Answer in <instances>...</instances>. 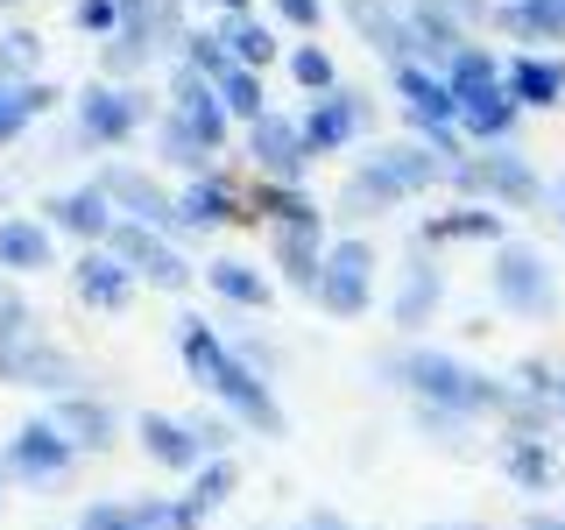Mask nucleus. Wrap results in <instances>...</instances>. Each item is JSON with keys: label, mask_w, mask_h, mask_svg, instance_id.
I'll use <instances>...</instances> for the list:
<instances>
[{"label": "nucleus", "mask_w": 565, "mask_h": 530, "mask_svg": "<svg viewBox=\"0 0 565 530\" xmlns=\"http://www.w3.org/2000/svg\"><path fill=\"white\" fill-rule=\"evenodd\" d=\"M177 361H184V375L199 382L205 396L241 424V432H255V438H290V411H282L276 382L255 375V368L234 353V340H220V326H205L199 311L177 318Z\"/></svg>", "instance_id": "obj_1"}, {"label": "nucleus", "mask_w": 565, "mask_h": 530, "mask_svg": "<svg viewBox=\"0 0 565 530\" xmlns=\"http://www.w3.org/2000/svg\"><path fill=\"white\" fill-rule=\"evenodd\" d=\"M375 375H382L388 389H403L411 403H438V411L494 417V424L516 411V396H523V389L509 382V375H488V368H473L467 353H452V347H424V340L388 347L382 361H375Z\"/></svg>", "instance_id": "obj_2"}, {"label": "nucleus", "mask_w": 565, "mask_h": 530, "mask_svg": "<svg viewBox=\"0 0 565 530\" xmlns=\"http://www.w3.org/2000/svg\"><path fill=\"white\" fill-rule=\"evenodd\" d=\"M431 184H446V156H431L424 141H388V149L361 156L340 184V212L347 220H375V212H396L424 199Z\"/></svg>", "instance_id": "obj_3"}, {"label": "nucleus", "mask_w": 565, "mask_h": 530, "mask_svg": "<svg viewBox=\"0 0 565 530\" xmlns=\"http://www.w3.org/2000/svg\"><path fill=\"white\" fill-rule=\"evenodd\" d=\"M446 85H452V99H459V135H467V149H488V141H509L516 135V99H509V85H502V57L481 43H467L459 57L446 64Z\"/></svg>", "instance_id": "obj_4"}, {"label": "nucleus", "mask_w": 565, "mask_h": 530, "mask_svg": "<svg viewBox=\"0 0 565 530\" xmlns=\"http://www.w3.org/2000/svg\"><path fill=\"white\" fill-rule=\"evenodd\" d=\"M488 297H494V311L523 318V326H552L558 305H565L552 255H544V247H530V241H502L488 255Z\"/></svg>", "instance_id": "obj_5"}, {"label": "nucleus", "mask_w": 565, "mask_h": 530, "mask_svg": "<svg viewBox=\"0 0 565 530\" xmlns=\"http://www.w3.org/2000/svg\"><path fill=\"white\" fill-rule=\"evenodd\" d=\"M446 184H452V191H467L473 205H516V212L544 205V177H537V163H530L516 141H488V149H467L459 163H446Z\"/></svg>", "instance_id": "obj_6"}, {"label": "nucleus", "mask_w": 565, "mask_h": 530, "mask_svg": "<svg viewBox=\"0 0 565 530\" xmlns=\"http://www.w3.org/2000/svg\"><path fill=\"white\" fill-rule=\"evenodd\" d=\"M311 305L326 311V318H367V311H375V241H367V234L326 241Z\"/></svg>", "instance_id": "obj_7"}, {"label": "nucleus", "mask_w": 565, "mask_h": 530, "mask_svg": "<svg viewBox=\"0 0 565 530\" xmlns=\"http://www.w3.org/2000/svg\"><path fill=\"white\" fill-rule=\"evenodd\" d=\"M141 120H149V93H141V85L93 78L71 99V135H78L85 149H120V141L141 135Z\"/></svg>", "instance_id": "obj_8"}, {"label": "nucleus", "mask_w": 565, "mask_h": 530, "mask_svg": "<svg viewBox=\"0 0 565 530\" xmlns=\"http://www.w3.org/2000/svg\"><path fill=\"white\" fill-rule=\"evenodd\" d=\"M106 255H114L135 283H149V290H191V283H199V262H191L170 234H156V226H141V220H114Z\"/></svg>", "instance_id": "obj_9"}, {"label": "nucleus", "mask_w": 565, "mask_h": 530, "mask_svg": "<svg viewBox=\"0 0 565 530\" xmlns=\"http://www.w3.org/2000/svg\"><path fill=\"white\" fill-rule=\"evenodd\" d=\"M0 382L8 389H43V396H71V389H85V368H78V353H64L43 326H35V332L0 340Z\"/></svg>", "instance_id": "obj_10"}, {"label": "nucleus", "mask_w": 565, "mask_h": 530, "mask_svg": "<svg viewBox=\"0 0 565 530\" xmlns=\"http://www.w3.org/2000/svg\"><path fill=\"white\" fill-rule=\"evenodd\" d=\"M0 467H8V481H22V488H57L71 467H78V446L43 417H22L8 432V446H0Z\"/></svg>", "instance_id": "obj_11"}, {"label": "nucleus", "mask_w": 565, "mask_h": 530, "mask_svg": "<svg viewBox=\"0 0 565 530\" xmlns=\"http://www.w3.org/2000/svg\"><path fill=\"white\" fill-rule=\"evenodd\" d=\"M297 128H305L311 163H318V156H340V149H353V141L375 128V99L353 93V85H332V93H318L305 114H297Z\"/></svg>", "instance_id": "obj_12"}, {"label": "nucleus", "mask_w": 565, "mask_h": 530, "mask_svg": "<svg viewBox=\"0 0 565 530\" xmlns=\"http://www.w3.org/2000/svg\"><path fill=\"white\" fill-rule=\"evenodd\" d=\"M247 170H255L262 184H305V177H311V149H305L297 114L269 106L262 120H247Z\"/></svg>", "instance_id": "obj_13"}, {"label": "nucleus", "mask_w": 565, "mask_h": 530, "mask_svg": "<svg viewBox=\"0 0 565 530\" xmlns=\"http://www.w3.org/2000/svg\"><path fill=\"white\" fill-rule=\"evenodd\" d=\"M212 226H255V205H247V191L226 170L184 177V191H177V241L212 234Z\"/></svg>", "instance_id": "obj_14"}, {"label": "nucleus", "mask_w": 565, "mask_h": 530, "mask_svg": "<svg viewBox=\"0 0 565 530\" xmlns=\"http://www.w3.org/2000/svg\"><path fill=\"white\" fill-rule=\"evenodd\" d=\"M388 85H396V99H403L411 141L438 135V128H459V99H452L446 71H431V64H388Z\"/></svg>", "instance_id": "obj_15"}, {"label": "nucleus", "mask_w": 565, "mask_h": 530, "mask_svg": "<svg viewBox=\"0 0 565 530\" xmlns=\"http://www.w3.org/2000/svg\"><path fill=\"white\" fill-rule=\"evenodd\" d=\"M93 184L114 199L120 220H141V226H156V234L177 241V191H163L149 170H135V163H99Z\"/></svg>", "instance_id": "obj_16"}, {"label": "nucleus", "mask_w": 565, "mask_h": 530, "mask_svg": "<svg viewBox=\"0 0 565 530\" xmlns=\"http://www.w3.org/2000/svg\"><path fill=\"white\" fill-rule=\"evenodd\" d=\"M438 305H446V269H438V255H417L396 269V297H388V326L403 332V340H417L424 326L438 318Z\"/></svg>", "instance_id": "obj_17"}, {"label": "nucleus", "mask_w": 565, "mask_h": 530, "mask_svg": "<svg viewBox=\"0 0 565 530\" xmlns=\"http://www.w3.org/2000/svg\"><path fill=\"white\" fill-rule=\"evenodd\" d=\"M114 220H120V212H114V199H106L93 177H85V184H71V191H50V199H43V226H50V234H71L78 247H106Z\"/></svg>", "instance_id": "obj_18"}, {"label": "nucleus", "mask_w": 565, "mask_h": 530, "mask_svg": "<svg viewBox=\"0 0 565 530\" xmlns=\"http://www.w3.org/2000/svg\"><path fill=\"white\" fill-rule=\"evenodd\" d=\"M50 424L85 453H114L120 446V411H114V396H99V389H71V396L50 403Z\"/></svg>", "instance_id": "obj_19"}, {"label": "nucleus", "mask_w": 565, "mask_h": 530, "mask_svg": "<svg viewBox=\"0 0 565 530\" xmlns=\"http://www.w3.org/2000/svg\"><path fill=\"white\" fill-rule=\"evenodd\" d=\"M135 446L163 474H199L205 467V446H199V432H191V417H170V411H141L135 417Z\"/></svg>", "instance_id": "obj_20"}, {"label": "nucleus", "mask_w": 565, "mask_h": 530, "mask_svg": "<svg viewBox=\"0 0 565 530\" xmlns=\"http://www.w3.org/2000/svg\"><path fill=\"white\" fill-rule=\"evenodd\" d=\"M502 481L516 488V495H530V502H537V495H558L565 488V467H558V446L552 438H516V432H502Z\"/></svg>", "instance_id": "obj_21"}, {"label": "nucleus", "mask_w": 565, "mask_h": 530, "mask_svg": "<svg viewBox=\"0 0 565 530\" xmlns=\"http://www.w3.org/2000/svg\"><path fill=\"white\" fill-rule=\"evenodd\" d=\"M502 85H509V99H516V114H552V106H565V57L523 50V57L502 64Z\"/></svg>", "instance_id": "obj_22"}, {"label": "nucleus", "mask_w": 565, "mask_h": 530, "mask_svg": "<svg viewBox=\"0 0 565 530\" xmlns=\"http://www.w3.org/2000/svg\"><path fill=\"white\" fill-rule=\"evenodd\" d=\"M71 297H78L85 311H128L135 305V276L120 269L106 247H78V262H71Z\"/></svg>", "instance_id": "obj_23"}, {"label": "nucleus", "mask_w": 565, "mask_h": 530, "mask_svg": "<svg viewBox=\"0 0 565 530\" xmlns=\"http://www.w3.org/2000/svg\"><path fill=\"white\" fill-rule=\"evenodd\" d=\"M43 269H57V234H50L35 212H8L0 220V276H43Z\"/></svg>", "instance_id": "obj_24"}, {"label": "nucleus", "mask_w": 565, "mask_h": 530, "mask_svg": "<svg viewBox=\"0 0 565 530\" xmlns=\"http://www.w3.org/2000/svg\"><path fill=\"white\" fill-rule=\"evenodd\" d=\"M340 14L353 22V35L367 43V57L411 64V29H403V8H396V0H340Z\"/></svg>", "instance_id": "obj_25"}, {"label": "nucleus", "mask_w": 565, "mask_h": 530, "mask_svg": "<svg viewBox=\"0 0 565 530\" xmlns=\"http://www.w3.org/2000/svg\"><path fill=\"white\" fill-rule=\"evenodd\" d=\"M452 241H488V247H502L509 241V220L494 205H452V212H431V220L417 226V247H452Z\"/></svg>", "instance_id": "obj_26"}, {"label": "nucleus", "mask_w": 565, "mask_h": 530, "mask_svg": "<svg viewBox=\"0 0 565 530\" xmlns=\"http://www.w3.org/2000/svg\"><path fill=\"white\" fill-rule=\"evenodd\" d=\"M199 276H205V290L220 297V305H234V311H269L276 305V283L262 276L255 262H241V255H212Z\"/></svg>", "instance_id": "obj_27"}, {"label": "nucleus", "mask_w": 565, "mask_h": 530, "mask_svg": "<svg viewBox=\"0 0 565 530\" xmlns=\"http://www.w3.org/2000/svg\"><path fill=\"white\" fill-rule=\"evenodd\" d=\"M262 234H269V255H276L282 283H290L297 297H311L318 290V262H326V234H305V226H262Z\"/></svg>", "instance_id": "obj_28"}, {"label": "nucleus", "mask_w": 565, "mask_h": 530, "mask_svg": "<svg viewBox=\"0 0 565 530\" xmlns=\"http://www.w3.org/2000/svg\"><path fill=\"white\" fill-rule=\"evenodd\" d=\"M488 29L516 35V43H565V0H494Z\"/></svg>", "instance_id": "obj_29"}, {"label": "nucleus", "mask_w": 565, "mask_h": 530, "mask_svg": "<svg viewBox=\"0 0 565 530\" xmlns=\"http://www.w3.org/2000/svg\"><path fill=\"white\" fill-rule=\"evenodd\" d=\"M255 226H305V234H326V212H318V199L305 184H262L255 177Z\"/></svg>", "instance_id": "obj_30"}, {"label": "nucleus", "mask_w": 565, "mask_h": 530, "mask_svg": "<svg viewBox=\"0 0 565 530\" xmlns=\"http://www.w3.org/2000/svg\"><path fill=\"white\" fill-rule=\"evenodd\" d=\"M57 85L50 78H29V85H0V149H14L43 114H57Z\"/></svg>", "instance_id": "obj_31"}, {"label": "nucleus", "mask_w": 565, "mask_h": 530, "mask_svg": "<svg viewBox=\"0 0 565 530\" xmlns=\"http://www.w3.org/2000/svg\"><path fill=\"white\" fill-rule=\"evenodd\" d=\"M212 35H220V50H226L241 71H269L276 50H282L276 29L262 22V14H220V22H212Z\"/></svg>", "instance_id": "obj_32"}, {"label": "nucleus", "mask_w": 565, "mask_h": 530, "mask_svg": "<svg viewBox=\"0 0 565 530\" xmlns=\"http://www.w3.org/2000/svg\"><path fill=\"white\" fill-rule=\"evenodd\" d=\"M156 156H163L170 170H184V177H205L220 149H212V141H205L199 128H184V120H177L170 106H163V114H156Z\"/></svg>", "instance_id": "obj_33"}, {"label": "nucleus", "mask_w": 565, "mask_h": 530, "mask_svg": "<svg viewBox=\"0 0 565 530\" xmlns=\"http://www.w3.org/2000/svg\"><path fill=\"white\" fill-rule=\"evenodd\" d=\"M411 424H417L424 446H438V453H473V432H481V417L438 411V403H411Z\"/></svg>", "instance_id": "obj_34"}, {"label": "nucleus", "mask_w": 565, "mask_h": 530, "mask_svg": "<svg viewBox=\"0 0 565 530\" xmlns=\"http://www.w3.org/2000/svg\"><path fill=\"white\" fill-rule=\"evenodd\" d=\"M234 488H241V459H234V453H220V459H205V467L191 474L184 502L199 509V517H212V509H226V502H234Z\"/></svg>", "instance_id": "obj_35"}, {"label": "nucleus", "mask_w": 565, "mask_h": 530, "mask_svg": "<svg viewBox=\"0 0 565 530\" xmlns=\"http://www.w3.org/2000/svg\"><path fill=\"white\" fill-rule=\"evenodd\" d=\"M29 78H43V35L14 22L0 29V85H29Z\"/></svg>", "instance_id": "obj_36"}, {"label": "nucleus", "mask_w": 565, "mask_h": 530, "mask_svg": "<svg viewBox=\"0 0 565 530\" xmlns=\"http://www.w3.org/2000/svg\"><path fill=\"white\" fill-rule=\"evenodd\" d=\"M212 93H220V106H226L234 120H262V114H269V85H262V71L226 64L220 78H212Z\"/></svg>", "instance_id": "obj_37"}, {"label": "nucleus", "mask_w": 565, "mask_h": 530, "mask_svg": "<svg viewBox=\"0 0 565 530\" xmlns=\"http://www.w3.org/2000/svg\"><path fill=\"white\" fill-rule=\"evenodd\" d=\"M128 509H135V523H141V530H199V523H205L199 509L184 502V495H135Z\"/></svg>", "instance_id": "obj_38"}, {"label": "nucleus", "mask_w": 565, "mask_h": 530, "mask_svg": "<svg viewBox=\"0 0 565 530\" xmlns=\"http://www.w3.org/2000/svg\"><path fill=\"white\" fill-rule=\"evenodd\" d=\"M290 78H297V93L318 99V93H332V85H340V64H332L318 43H297V50H290Z\"/></svg>", "instance_id": "obj_39"}, {"label": "nucleus", "mask_w": 565, "mask_h": 530, "mask_svg": "<svg viewBox=\"0 0 565 530\" xmlns=\"http://www.w3.org/2000/svg\"><path fill=\"white\" fill-rule=\"evenodd\" d=\"M71 530H141L128 502H114V495H99V502H85L78 517H71Z\"/></svg>", "instance_id": "obj_40"}, {"label": "nucleus", "mask_w": 565, "mask_h": 530, "mask_svg": "<svg viewBox=\"0 0 565 530\" xmlns=\"http://www.w3.org/2000/svg\"><path fill=\"white\" fill-rule=\"evenodd\" d=\"M14 332H35V311H29L22 283H14V276H0V340H14Z\"/></svg>", "instance_id": "obj_41"}, {"label": "nucleus", "mask_w": 565, "mask_h": 530, "mask_svg": "<svg viewBox=\"0 0 565 530\" xmlns=\"http://www.w3.org/2000/svg\"><path fill=\"white\" fill-rule=\"evenodd\" d=\"M191 432H199L205 459H220V453H234V432H241V424L226 417V411H199V417H191Z\"/></svg>", "instance_id": "obj_42"}, {"label": "nucleus", "mask_w": 565, "mask_h": 530, "mask_svg": "<svg viewBox=\"0 0 565 530\" xmlns=\"http://www.w3.org/2000/svg\"><path fill=\"white\" fill-rule=\"evenodd\" d=\"M71 22L93 35V43H106V35L120 29V8H114V0H71Z\"/></svg>", "instance_id": "obj_43"}, {"label": "nucleus", "mask_w": 565, "mask_h": 530, "mask_svg": "<svg viewBox=\"0 0 565 530\" xmlns=\"http://www.w3.org/2000/svg\"><path fill=\"white\" fill-rule=\"evenodd\" d=\"M234 353H241L247 368H255V375H269V382L282 375V347H276V340H262V332H241V340H234Z\"/></svg>", "instance_id": "obj_44"}, {"label": "nucleus", "mask_w": 565, "mask_h": 530, "mask_svg": "<svg viewBox=\"0 0 565 530\" xmlns=\"http://www.w3.org/2000/svg\"><path fill=\"white\" fill-rule=\"evenodd\" d=\"M552 375H558V368H552V361H537V353H523V361L509 368V382H516L523 396H544V403H552Z\"/></svg>", "instance_id": "obj_45"}, {"label": "nucleus", "mask_w": 565, "mask_h": 530, "mask_svg": "<svg viewBox=\"0 0 565 530\" xmlns=\"http://www.w3.org/2000/svg\"><path fill=\"white\" fill-rule=\"evenodd\" d=\"M431 8H438V14H446V22H452V29H467V35H473V29H488V14H494V0H431Z\"/></svg>", "instance_id": "obj_46"}, {"label": "nucleus", "mask_w": 565, "mask_h": 530, "mask_svg": "<svg viewBox=\"0 0 565 530\" xmlns=\"http://www.w3.org/2000/svg\"><path fill=\"white\" fill-rule=\"evenodd\" d=\"M269 8H276L290 29H305V35H318V22H326V0H269Z\"/></svg>", "instance_id": "obj_47"}, {"label": "nucleus", "mask_w": 565, "mask_h": 530, "mask_svg": "<svg viewBox=\"0 0 565 530\" xmlns=\"http://www.w3.org/2000/svg\"><path fill=\"white\" fill-rule=\"evenodd\" d=\"M516 530H565V509H544V502H530Z\"/></svg>", "instance_id": "obj_48"}, {"label": "nucleus", "mask_w": 565, "mask_h": 530, "mask_svg": "<svg viewBox=\"0 0 565 530\" xmlns=\"http://www.w3.org/2000/svg\"><path fill=\"white\" fill-rule=\"evenodd\" d=\"M297 530H361V523H347L340 509H305V523H297Z\"/></svg>", "instance_id": "obj_49"}, {"label": "nucleus", "mask_w": 565, "mask_h": 530, "mask_svg": "<svg viewBox=\"0 0 565 530\" xmlns=\"http://www.w3.org/2000/svg\"><path fill=\"white\" fill-rule=\"evenodd\" d=\"M417 530H494V523H481V517H438V523H417Z\"/></svg>", "instance_id": "obj_50"}, {"label": "nucleus", "mask_w": 565, "mask_h": 530, "mask_svg": "<svg viewBox=\"0 0 565 530\" xmlns=\"http://www.w3.org/2000/svg\"><path fill=\"white\" fill-rule=\"evenodd\" d=\"M205 8H220V14H255V0H205Z\"/></svg>", "instance_id": "obj_51"}, {"label": "nucleus", "mask_w": 565, "mask_h": 530, "mask_svg": "<svg viewBox=\"0 0 565 530\" xmlns=\"http://www.w3.org/2000/svg\"><path fill=\"white\" fill-rule=\"evenodd\" d=\"M552 417L565 424V375H552Z\"/></svg>", "instance_id": "obj_52"}, {"label": "nucleus", "mask_w": 565, "mask_h": 530, "mask_svg": "<svg viewBox=\"0 0 565 530\" xmlns=\"http://www.w3.org/2000/svg\"><path fill=\"white\" fill-rule=\"evenodd\" d=\"M544 199H552V205H558V212H565V170H558V177H552V184H544Z\"/></svg>", "instance_id": "obj_53"}, {"label": "nucleus", "mask_w": 565, "mask_h": 530, "mask_svg": "<svg viewBox=\"0 0 565 530\" xmlns=\"http://www.w3.org/2000/svg\"><path fill=\"white\" fill-rule=\"evenodd\" d=\"M0 509H8V467H0Z\"/></svg>", "instance_id": "obj_54"}, {"label": "nucleus", "mask_w": 565, "mask_h": 530, "mask_svg": "<svg viewBox=\"0 0 565 530\" xmlns=\"http://www.w3.org/2000/svg\"><path fill=\"white\" fill-rule=\"evenodd\" d=\"M14 8H22V0H0V14H14Z\"/></svg>", "instance_id": "obj_55"}, {"label": "nucleus", "mask_w": 565, "mask_h": 530, "mask_svg": "<svg viewBox=\"0 0 565 530\" xmlns=\"http://www.w3.org/2000/svg\"><path fill=\"white\" fill-rule=\"evenodd\" d=\"M558 226H565V212H558Z\"/></svg>", "instance_id": "obj_56"}]
</instances>
